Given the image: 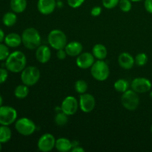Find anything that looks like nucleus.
Listing matches in <instances>:
<instances>
[{"instance_id": "obj_20", "label": "nucleus", "mask_w": 152, "mask_h": 152, "mask_svg": "<svg viewBox=\"0 0 152 152\" xmlns=\"http://www.w3.org/2000/svg\"><path fill=\"white\" fill-rule=\"evenodd\" d=\"M92 54L99 60H104L108 55L106 47L102 44H96L92 48Z\"/></svg>"}, {"instance_id": "obj_3", "label": "nucleus", "mask_w": 152, "mask_h": 152, "mask_svg": "<svg viewBox=\"0 0 152 152\" xmlns=\"http://www.w3.org/2000/svg\"><path fill=\"white\" fill-rule=\"evenodd\" d=\"M48 42L50 47L55 50L64 49L67 45V37L61 30H52L48 36Z\"/></svg>"}, {"instance_id": "obj_9", "label": "nucleus", "mask_w": 152, "mask_h": 152, "mask_svg": "<svg viewBox=\"0 0 152 152\" xmlns=\"http://www.w3.org/2000/svg\"><path fill=\"white\" fill-rule=\"evenodd\" d=\"M56 144L55 137L51 134L46 133L42 135L37 142V147L40 151L49 152L53 150Z\"/></svg>"}, {"instance_id": "obj_28", "label": "nucleus", "mask_w": 152, "mask_h": 152, "mask_svg": "<svg viewBox=\"0 0 152 152\" xmlns=\"http://www.w3.org/2000/svg\"><path fill=\"white\" fill-rule=\"evenodd\" d=\"M120 9L124 13H127L132 10V4L131 0H120L119 1Z\"/></svg>"}, {"instance_id": "obj_22", "label": "nucleus", "mask_w": 152, "mask_h": 152, "mask_svg": "<svg viewBox=\"0 0 152 152\" xmlns=\"http://www.w3.org/2000/svg\"><path fill=\"white\" fill-rule=\"evenodd\" d=\"M12 137V132L8 126H0V142L6 143L8 142Z\"/></svg>"}, {"instance_id": "obj_36", "label": "nucleus", "mask_w": 152, "mask_h": 152, "mask_svg": "<svg viewBox=\"0 0 152 152\" xmlns=\"http://www.w3.org/2000/svg\"><path fill=\"white\" fill-rule=\"evenodd\" d=\"M144 7L147 12L152 13V0H145Z\"/></svg>"}, {"instance_id": "obj_15", "label": "nucleus", "mask_w": 152, "mask_h": 152, "mask_svg": "<svg viewBox=\"0 0 152 152\" xmlns=\"http://www.w3.org/2000/svg\"><path fill=\"white\" fill-rule=\"evenodd\" d=\"M50 57H51V50L48 46L40 45L36 49V58L40 63H47L50 59Z\"/></svg>"}, {"instance_id": "obj_16", "label": "nucleus", "mask_w": 152, "mask_h": 152, "mask_svg": "<svg viewBox=\"0 0 152 152\" xmlns=\"http://www.w3.org/2000/svg\"><path fill=\"white\" fill-rule=\"evenodd\" d=\"M118 63L122 68L125 70H130L135 64V59L128 52L120 53L118 57Z\"/></svg>"}, {"instance_id": "obj_33", "label": "nucleus", "mask_w": 152, "mask_h": 152, "mask_svg": "<svg viewBox=\"0 0 152 152\" xmlns=\"http://www.w3.org/2000/svg\"><path fill=\"white\" fill-rule=\"evenodd\" d=\"M8 77V72L4 68H0V84L4 83Z\"/></svg>"}, {"instance_id": "obj_26", "label": "nucleus", "mask_w": 152, "mask_h": 152, "mask_svg": "<svg viewBox=\"0 0 152 152\" xmlns=\"http://www.w3.org/2000/svg\"><path fill=\"white\" fill-rule=\"evenodd\" d=\"M74 88L77 93L80 94H83L87 92L88 89V85L85 80H79L75 83Z\"/></svg>"}, {"instance_id": "obj_7", "label": "nucleus", "mask_w": 152, "mask_h": 152, "mask_svg": "<svg viewBox=\"0 0 152 152\" xmlns=\"http://www.w3.org/2000/svg\"><path fill=\"white\" fill-rule=\"evenodd\" d=\"M15 129L23 136H31L37 129L35 123L27 117H22L15 122Z\"/></svg>"}, {"instance_id": "obj_38", "label": "nucleus", "mask_w": 152, "mask_h": 152, "mask_svg": "<svg viewBox=\"0 0 152 152\" xmlns=\"http://www.w3.org/2000/svg\"><path fill=\"white\" fill-rule=\"evenodd\" d=\"M4 37H5V36H4V31H3V30L0 28V43H1L4 41Z\"/></svg>"}, {"instance_id": "obj_40", "label": "nucleus", "mask_w": 152, "mask_h": 152, "mask_svg": "<svg viewBox=\"0 0 152 152\" xmlns=\"http://www.w3.org/2000/svg\"><path fill=\"white\" fill-rule=\"evenodd\" d=\"M2 103H3V99H2V96L0 95V107L2 105Z\"/></svg>"}, {"instance_id": "obj_39", "label": "nucleus", "mask_w": 152, "mask_h": 152, "mask_svg": "<svg viewBox=\"0 0 152 152\" xmlns=\"http://www.w3.org/2000/svg\"><path fill=\"white\" fill-rule=\"evenodd\" d=\"M71 143H72V148H74V147L78 146V145H80V143H79L78 141H77V140L72 141V142H71Z\"/></svg>"}, {"instance_id": "obj_5", "label": "nucleus", "mask_w": 152, "mask_h": 152, "mask_svg": "<svg viewBox=\"0 0 152 152\" xmlns=\"http://www.w3.org/2000/svg\"><path fill=\"white\" fill-rule=\"evenodd\" d=\"M40 78V71L35 66L25 67L21 73V80L22 83L28 87L37 84Z\"/></svg>"}, {"instance_id": "obj_14", "label": "nucleus", "mask_w": 152, "mask_h": 152, "mask_svg": "<svg viewBox=\"0 0 152 152\" xmlns=\"http://www.w3.org/2000/svg\"><path fill=\"white\" fill-rule=\"evenodd\" d=\"M56 7V0H38L37 9L43 15H49L53 13Z\"/></svg>"}, {"instance_id": "obj_32", "label": "nucleus", "mask_w": 152, "mask_h": 152, "mask_svg": "<svg viewBox=\"0 0 152 152\" xmlns=\"http://www.w3.org/2000/svg\"><path fill=\"white\" fill-rule=\"evenodd\" d=\"M85 0H67L68 4L72 8H77L84 3Z\"/></svg>"}, {"instance_id": "obj_1", "label": "nucleus", "mask_w": 152, "mask_h": 152, "mask_svg": "<svg viewBox=\"0 0 152 152\" xmlns=\"http://www.w3.org/2000/svg\"><path fill=\"white\" fill-rule=\"evenodd\" d=\"M27 58L25 53L19 50H16L10 53L5 62L6 69L13 73L22 72L26 67Z\"/></svg>"}, {"instance_id": "obj_12", "label": "nucleus", "mask_w": 152, "mask_h": 152, "mask_svg": "<svg viewBox=\"0 0 152 152\" xmlns=\"http://www.w3.org/2000/svg\"><path fill=\"white\" fill-rule=\"evenodd\" d=\"M80 108L84 113H90L94 109L96 105V100L94 96L88 93H85L80 94Z\"/></svg>"}, {"instance_id": "obj_4", "label": "nucleus", "mask_w": 152, "mask_h": 152, "mask_svg": "<svg viewBox=\"0 0 152 152\" xmlns=\"http://www.w3.org/2000/svg\"><path fill=\"white\" fill-rule=\"evenodd\" d=\"M91 74L97 81H105L108 78L110 74L108 65L105 61L97 59L91 68Z\"/></svg>"}, {"instance_id": "obj_25", "label": "nucleus", "mask_w": 152, "mask_h": 152, "mask_svg": "<svg viewBox=\"0 0 152 152\" xmlns=\"http://www.w3.org/2000/svg\"><path fill=\"white\" fill-rule=\"evenodd\" d=\"M114 87L117 92L124 93L126 91L129 90V82L126 81V80L120 79V80H117V81L114 83Z\"/></svg>"}, {"instance_id": "obj_34", "label": "nucleus", "mask_w": 152, "mask_h": 152, "mask_svg": "<svg viewBox=\"0 0 152 152\" xmlns=\"http://www.w3.org/2000/svg\"><path fill=\"white\" fill-rule=\"evenodd\" d=\"M101 13H102V8L99 6H95V7H92L91 10V16H95V17L99 16L101 14Z\"/></svg>"}, {"instance_id": "obj_2", "label": "nucleus", "mask_w": 152, "mask_h": 152, "mask_svg": "<svg viewBox=\"0 0 152 152\" xmlns=\"http://www.w3.org/2000/svg\"><path fill=\"white\" fill-rule=\"evenodd\" d=\"M41 36L34 28H28L22 32V44L29 50H35L41 45Z\"/></svg>"}, {"instance_id": "obj_35", "label": "nucleus", "mask_w": 152, "mask_h": 152, "mask_svg": "<svg viewBox=\"0 0 152 152\" xmlns=\"http://www.w3.org/2000/svg\"><path fill=\"white\" fill-rule=\"evenodd\" d=\"M67 55L68 54H67L65 48L59 49V50H58L57 52H56V57H57L59 59H60V60H63V59H65V58H66Z\"/></svg>"}, {"instance_id": "obj_11", "label": "nucleus", "mask_w": 152, "mask_h": 152, "mask_svg": "<svg viewBox=\"0 0 152 152\" xmlns=\"http://www.w3.org/2000/svg\"><path fill=\"white\" fill-rule=\"evenodd\" d=\"M151 86V81L145 77H137L134 79L131 83L132 89L137 94H143L149 91Z\"/></svg>"}, {"instance_id": "obj_6", "label": "nucleus", "mask_w": 152, "mask_h": 152, "mask_svg": "<svg viewBox=\"0 0 152 152\" xmlns=\"http://www.w3.org/2000/svg\"><path fill=\"white\" fill-rule=\"evenodd\" d=\"M123 106L129 111H134L140 105V97L137 93L133 90H128L123 93L121 96Z\"/></svg>"}, {"instance_id": "obj_23", "label": "nucleus", "mask_w": 152, "mask_h": 152, "mask_svg": "<svg viewBox=\"0 0 152 152\" xmlns=\"http://www.w3.org/2000/svg\"><path fill=\"white\" fill-rule=\"evenodd\" d=\"M29 94V88L28 86L25 84L19 85L16 86L14 90V95L18 99H25Z\"/></svg>"}, {"instance_id": "obj_29", "label": "nucleus", "mask_w": 152, "mask_h": 152, "mask_svg": "<svg viewBox=\"0 0 152 152\" xmlns=\"http://www.w3.org/2000/svg\"><path fill=\"white\" fill-rule=\"evenodd\" d=\"M134 59L135 63L138 66H144L147 63V62H148V56H147V55L145 53H140L137 55Z\"/></svg>"}, {"instance_id": "obj_37", "label": "nucleus", "mask_w": 152, "mask_h": 152, "mask_svg": "<svg viewBox=\"0 0 152 152\" xmlns=\"http://www.w3.org/2000/svg\"><path fill=\"white\" fill-rule=\"evenodd\" d=\"M71 151L72 152H84L85 149L83 148H82L80 145H78V146L74 147V148H71Z\"/></svg>"}, {"instance_id": "obj_27", "label": "nucleus", "mask_w": 152, "mask_h": 152, "mask_svg": "<svg viewBox=\"0 0 152 152\" xmlns=\"http://www.w3.org/2000/svg\"><path fill=\"white\" fill-rule=\"evenodd\" d=\"M55 123L59 126H63L66 125L68 122V117L67 114L64 112H59L56 114L54 118Z\"/></svg>"}, {"instance_id": "obj_42", "label": "nucleus", "mask_w": 152, "mask_h": 152, "mask_svg": "<svg viewBox=\"0 0 152 152\" xmlns=\"http://www.w3.org/2000/svg\"><path fill=\"white\" fill-rule=\"evenodd\" d=\"M150 97H151L152 99V91H151V93H150Z\"/></svg>"}, {"instance_id": "obj_24", "label": "nucleus", "mask_w": 152, "mask_h": 152, "mask_svg": "<svg viewBox=\"0 0 152 152\" xmlns=\"http://www.w3.org/2000/svg\"><path fill=\"white\" fill-rule=\"evenodd\" d=\"M17 16L14 12H7L3 16L2 22L5 26L12 27L16 23Z\"/></svg>"}, {"instance_id": "obj_13", "label": "nucleus", "mask_w": 152, "mask_h": 152, "mask_svg": "<svg viewBox=\"0 0 152 152\" xmlns=\"http://www.w3.org/2000/svg\"><path fill=\"white\" fill-rule=\"evenodd\" d=\"M94 58L92 53L84 52L77 56L76 63L77 66L81 69H88L89 68H91L93 64L94 63Z\"/></svg>"}, {"instance_id": "obj_31", "label": "nucleus", "mask_w": 152, "mask_h": 152, "mask_svg": "<svg viewBox=\"0 0 152 152\" xmlns=\"http://www.w3.org/2000/svg\"><path fill=\"white\" fill-rule=\"evenodd\" d=\"M120 0H102V5L107 9H112L119 4Z\"/></svg>"}, {"instance_id": "obj_21", "label": "nucleus", "mask_w": 152, "mask_h": 152, "mask_svg": "<svg viewBox=\"0 0 152 152\" xmlns=\"http://www.w3.org/2000/svg\"><path fill=\"white\" fill-rule=\"evenodd\" d=\"M10 8L14 13H21L27 7V0H10Z\"/></svg>"}, {"instance_id": "obj_41", "label": "nucleus", "mask_w": 152, "mask_h": 152, "mask_svg": "<svg viewBox=\"0 0 152 152\" xmlns=\"http://www.w3.org/2000/svg\"><path fill=\"white\" fill-rule=\"evenodd\" d=\"M132 1H134V2H138V1H141L142 0H131Z\"/></svg>"}, {"instance_id": "obj_10", "label": "nucleus", "mask_w": 152, "mask_h": 152, "mask_svg": "<svg viewBox=\"0 0 152 152\" xmlns=\"http://www.w3.org/2000/svg\"><path fill=\"white\" fill-rule=\"evenodd\" d=\"M80 106L77 99L73 96H68L63 99L61 105V111L68 116L74 115L77 113Z\"/></svg>"}, {"instance_id": "obj_8", "label": "nucleus", "mask_w": 152, "mask_h": 152, "mask_svg": "<svg viewBox=\"0 0 152 152\" xmlns=\"http://www.w3.org/2000/svg\"><path fill=\"white\" fill-rule=\"evenodd\" d=\"M17 111L14 108L7 105L0 107V125L10 126L16 121Z\"/></svg>"}, {"instance_id": "obj_17", "label": "nucleus", "mask_w": 152, "mask_h": 152, "mask_svg": "<svg viewBox=\"0 0 152 152\" xmlns=\"http://www.w3.org/2000/svg\"><path fill=\"white\" fill-rule=\"evenodd\" d=\"M83 45L80 42L73 41L68 43L65 48L67 54L70 56H77L83 51Z\"/></svg>"}, {"instance_id": "obj_18", "label": "nucleus", "mask_w": 152, "mask_h": 152, "mask_svg": "<svg viewBox=\"0 0 152 152\" xmlns=\"http://www.w3.org/2000/svg\"><path fill=\"white\" fill-rule=\"evenodd\" d=\"M4 41L5 45H7L8 47H19V46L22 43V36L19 35V34H16V33H10V34L5 36Z\"/></svg>"}, {"instance_id": "obj_45", "label": "nucleus", "mask_w": 152, "mask_h": 152, "mask_svg": "<svg viewBox=\"0 0 152 152\" xmlns=\"http://www.w3.org/2000/svg\"><path fill=\"white\" fill-rule=\"evenodd\" d=\"M56 1H61V0H56Z\"/></svg>"}, {"instance_id": "obj_19", "label": "nucleus", "mask_w": 152, "mask_h": 152, "mask_svg": "<svg viewBox=\"0 0 152 152\" xmlns=\"http://www.w3.org/2000/svg\"><path fill=\"white\" fill-rule=\"evenodd\" d=\"M55 148L57 151L60 152H68L71 151L72 143L68 139L65 137H61L56 140Z\"/></svg>"}, {"instance_id": "obj_43", "label": "nucleus", "mask_w": 152, "mask_h": 152, "mask_svg": "<svg viewBox=\"0 0 152 152\" xmlns=\"http://www.w3.org/2000/svg\"><path fill=\"white\" fill-rule=\"evenodd\" d=\"M1 148H1V142H0V151L1 150Z\"/></svg>"}, {"instance_id": "obj_30", "label": "nucleus", "mask_w": 152, "mask_h": 152, "mask_svg": "<svg viewBox=\"0 0 152 152\" xmlns=\"http://www.w3.org/2000/svg\"><path fill=\"white\" fill-rule=\"evenodd\" d=\"M9 55H10V50L8 46L7 45L0 43V61L6 60Z\"/></svg>"}, {"instance_id": "obj_44", "label": "nucleus", "mask_w": 152, "mask_h": 152, "mask_svg": "<svg viewBox=\"0 0 152 152\" xmlns=\"http://www.w3.org/2000/svg\"><path fill=\"white\" fill-rule=\"evenodd\" d=\"M151 133H152V125H151Z\"/></svg>"}]
</instances>
